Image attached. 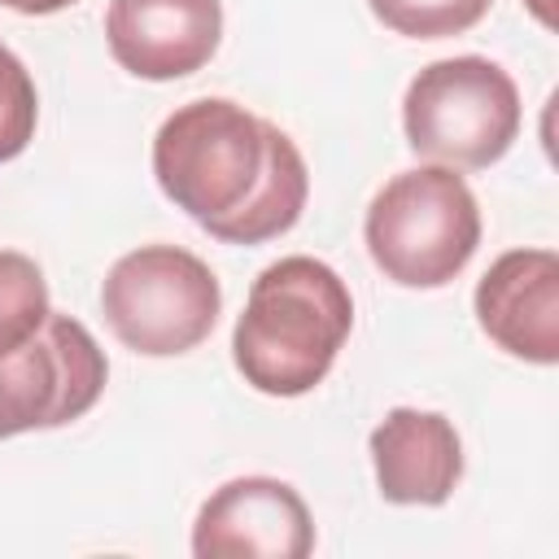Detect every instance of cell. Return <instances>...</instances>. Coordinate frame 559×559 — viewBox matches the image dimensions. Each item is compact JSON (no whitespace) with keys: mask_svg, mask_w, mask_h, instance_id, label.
Instances as JSON below:
<instances>
[{"mask_svg":"<svg viewBox=\"0 0 559 559\" xmlns=\"http://www.w3.org/2000/svg\"><path fill=\"white\" fill-rule=\"evenodd\" d=\"M362 236L384 280L402 288H441L480 245V205L454 166H415L371 197Z\"/></svg>","mask_w":559,"mask_h":559,"instance_id":"cell-3","label":"cell"},{"mask_svg":"<svg viewBox=\"0 0 559 559\" xmlns=\"http://www.w3.org/2000/svg\"><path fill=\"white\" fill-rule=\"evenodd\" d=\"M528 9L537 13L542 26H555V13H550V0H528Z\"/></svg>","mask_w":559,"mask_h":559,"instance_id":"cell-15","label":"cell"},{"mask_svg":"<svg viewBox=\"0 0 559 559\" xmlns=\"http://www.w3.org/2000/svg\"><path fill=\"white\" fill-rule=\"evenodd\" d=\"M406 144L454 170L493 166L520 135L515 79L489 57H445L424 66L402 96Z\"/></svg>","mask_w":559,"mask_h":559,"instance_id":"cell-4","label":"cell"},{"mask_svg":"<svg viewBox=\"0 0 559 559\" xmlns=\"http://www.w3.org/2000/svg\"><path fill=\"white\" fill-rule=\"evenodd\" d=\"M223 39L218 0H109L105 44L114 61L148 83L197 74Z\"/></svg>","mask_w":559,"mask_h":559,"instance_id":"cell-8","label":"cell"},{"mask_svg":"<svg viewBox=\"0 0 559 559\" xmlns=\"http://www.w3.org/2000/svg\"><path fill=\"white\" fill-rule=\"evenodd\" d=\"M105 380L109 362L96 336L52 310L22 349L0 358V441L83 419L105 393Z\"/></svg>","mask_w":559,"mask_h":559,"instance_id":"cell-6","label":"cell"},{"mask_svg":"<svg viewBox=\"0 0 559 559\" xmlns=\"http://www.w3.org/2000/svg\"><path fill=\"white\" fill-rule=\"evenodd\" d=\"M354 328L345 280L310 258L288 253L258 271L231 328V362L266 397H301L332 371Z\"/></svg>","mask_w":559,"mask_h":559,"instance_id":"cell-2","label":"cell"},{"mask_svg":"<svg viewBox=\"0 0 559 559\" xmlns=\"http://www.w3.org/2000/svg\"><path fill=\"white\" fill-rule=\"evenodd\" d=\"M476 323L511 358L559 362V258L555 249H511L476 284Z\"/></svg>","mask_w":559,"mask_h":559,"instance_id":"cell-9","label":"cell"},{"mask_svg":"<svg viewBox=\"0 0 559 559\" xmlns=\"http://www.w3.org/2000/svg\"><path fill=\"white\" fill-rule=\"evenodd\" d=\"M153 175L166 201L223 245L284 236L310 197L293 135L223 96L188 100L157 127Z\"/></svg>","mask_w":559,"mask_h":559,"instance_id":"cell-1","label":"cell"},{"mask_svg":"<svg viewBox=\"0 0 559 559\" xmlns=\"http://www.w3.org/2000/svg\"><path fill=\"white\" fill-rule=\"evenodd\" d=\"M48 314H52L48 280L35 266V258L17 249H0V358L22 349L44 328Z\"/></svg>","mask_w":559,"mask_h":559,"instance_id":"cell-11","label":"cell"},{"mask_svg":"<svg viewBox=\"0 0 559 559\" xmlns=\"http://www.w3.org/2000/svg\"><path fill=\"white\" fill-rule=\"evenodd\" d=\"M4 9H13V13H26V17H44V13H61V9H70L74 0H0Z\"/></svg>","mask_w":559,"mask_h":559,"instance_id":"cell-14","label":"cell"},{"mask_svg":"<svg viewBox=\"0 0 559 559\" xmlns=\"http://www.w3.org/2000/svg\"><path fill=\"white\" fill-rule=\"evenodd\" d=\"M310 550V507L275 476H236L218 485L192 524L197 559H306Z\"/></svg>","mask_w":559,"mask_h":559,"instance_id":"cell-7","label":"cell"},{"mask_svg":"<svg viewBox=\"0 0 559 559\" xmlns=\"http://www.w3.org/2000/svg\"><path fill=\"white\" fill-rule=\"evenodd\" d=\"M223 310L218 275L179 245H140L122 253L100 284V314L114 336L144 358L197 349Z\"/></svg>","mask_w":559,"mask_h":559,"instance_id":"cell-5","label":"cell"},{"mask_svg":"<svg viewBox=\"0 0 559 559\" xmlns=\"http://www.w3.org/2000/svg\"><path fill=\"white\" fill-rule=\"evenodd\" d=\"M371 467L384 502L441 507L463 480V441L441 411L393 406L371 428Z\"/></svg>","mask_w":559,"mask_h":559,"instance_id":"cell-10","label":"cell"},{"mask_svg":"<svg viewBox=\"0 0 559 559\" xmlns=\"http://www.w3.org/2000/svg\"><path fill=\"white\" fill-rule=\"evenodd\" d=\"M376 22L406 39H445L472 31L493 0H367Z\"/></svg>","mask_w":559,"mask_h":559,"instance_id":"cell-12","label":"cell"},{"mask_svg":"<svg viewBox=\"0 0 559 559\" xmlns=\"http://www.w3.org/2000/svg\"><path fill=\"white\" fill-rule=\"evenodd\" d=\"M35 122H39L35 79L22 66V57L9 44H0V162L26 153V144L35 140Z\"/></svg>","mask_w":559,"mask_h":559,"instance_id":"cell-13","label":"cell"}]
</instances>
